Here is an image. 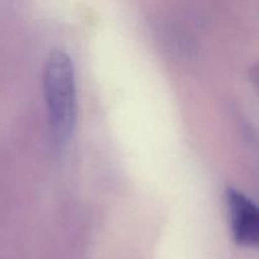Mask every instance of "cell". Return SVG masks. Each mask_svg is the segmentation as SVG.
Here are the masks:
<instances>
[{
    "label": "cell",
    "instance_id": "cell-2",
    "mask_svg": "<svg viewBox=\"0 0 259 259\" xmlns=\"http://www.w3.org/2000/svg\"><path fill=\"white\" fill-rule=\"evenodd\" d=\"M230 227L235 242L244 247H257L259 242V215L254 202L243 192L228 189L225 192Z\"/></svg>",
    "mask_w": 259,
    "mask_h": 259
},
{
    "label": "cell",
    "instance_id": "cell-1",
    "mask_svg": "<svg viewBox=\"0 0 259 259\" xmlns=\"http://www.w3.org/2000/svg\"><path fill=\"white\" fill-rule=\"evenodd\" d=\"M43 89L53 141L63 149L72 139L77 115L75 70L70 55L63 50H55L48 55Z\"/></svg>",
    "mask_w": 259,
    "mask_h": 259
}]
</instances>
